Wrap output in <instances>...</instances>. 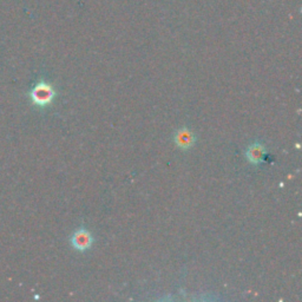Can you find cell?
<instances>
[{
	"label": "cell",
	"instance_id": "6da1fadb",
	"mask_svg": "<svg viewBox=\"0 0 302 302\" xmlns=\"http://www.w3.org/2000/svg\"><path fill=\"white\" fill-rule=\"evenodd\" d=\"M30 97H31V101L34 105L45 108V106L51 104L53 99H55L56 91L52 85L41 80V82L34 85L31 92H30Z\"/></svg>",
	"mask_w": 302,
	"mask_h": 302
},
{
	"label": "cell",
	"instance_id": "7a4b0ae2",
	"mask_svg": "<svg viewBox=\"0 0 302 302\" xmlns=\"http://www.w3.org/2000/svg\"><path fill=\"white\" fill-rule=\"evenodd\" d=\"M92 242H94L92 236H91L89 230H86V229L84 228L78 229V230L76 231L71 238L72 246H74L75 249L80 250V251L89 249Z\"/></svg>",
	"mask_w": 302,
	"mask_h": 302
},
{
	"label": "cell",
	"instance_id": "3957f363",
	"mask_svg": "<svg viewBox=\"0 0 302 302\" xmlns=\"http://www.w3.org/2000/svg\"><path fill=\"white\" fill-rule=\"evenodd\" d=\"M175 143L178 148L184 149V150L191 148L195 143V137L193 135V132L187 128L178 130L175 135Z\"/></svg>",
	"mask_w": 302,
	"mask_h": 302
},
{
	"label": "cell",
	"instance_id": "277c9868",
	"mask_svg": "<svg viewBox=\"0 0 302 302\" xmlns=\"http://www.w3.org/2000/svg\"><path fill=\"white\" fill-rule=\"evenodd\" d=\"M266 154V148L261 143H253L247 149L246 156L250 163L259 164L262 162L263 156Z\"/></svg>",
	"mask_w": 302,
	"mask_h": 302
}]
</instances>
